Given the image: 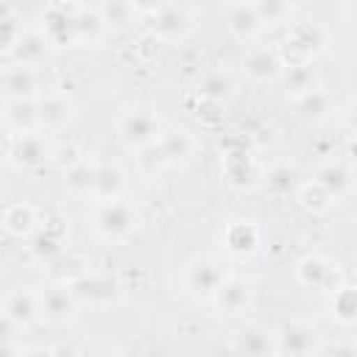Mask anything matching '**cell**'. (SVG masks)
I'll list each match as a JSON object with an SVG mask.
<instances>
[{"label": "cell", "instance_id": "ab89813d", "mask_svg": "<svg viewBox=\"0 0 357 357\" xmlns=\"http://www.w3.org/2000/svg\"><path fill=\"white\" fill-rule=\"evenodd\" d=\"M59 170H70V167H75L78 162H84V156H81V151L75 148V145H61V148H56L53 151V159H50Z\"/></svg>", "mask_w": 357, "mask_h": 357}, {"label": "cell", "instance_id": "52a82bcc", "mask_svg": "<svg viewBox=\"0 0 357 357\" xmlns=\"http://www.w3.org/2000/svg\"><path fill=\"white\" fill-rule=\"evenodd\" d=\"M321 47H324V31L315 22H301L290 31V36L279 53H282L284 67L287 64H310L321 53Z\"/></svg>", "mask_w": 357, "mask_h": 357}, {"label": "cell", "instance_id": "d6a6232c", "mask_svg": "<svg viewBox=\"0 0 357 357\" xmlns=\"http://www.w3.org/2000/svg\"><path fill=\"white\" fill-rule=\"evenodd\" d=\"M50 265V276L56 279V282H64V284H73L78 276H84L86 271H89V265H86V259L84 257H75V254H59L53 262H47Z\"/></svg>", "mask_w": 357, "mask_h": 357}, {"label": "cell", "instance_id": "ba28073f", "mask_svg": "<svg viewBox=\"0 0 357 357\" xmlns=\"http://www.w3.org/2000/svg\"><path fill=\"white\" fill-rule=\"evenodd\" d=\"M78 307L81 304H78L75 293L64 282H53L45 290H39V315H42V321H47L53 326L73 321V315H75Z\"/></svg>", "mask_w": 357, "mask_h": 357}, {"label": "cell", "instance_id": "b9f144b4", "mask_svg": "<svg viewBox=\"0 0 357 357\" xmlns=\"http://www.w3.org/2000/svg\"><path fill=\"white\" fill-rule=\"evenodd\" d=\"M20 33H22V28L17 31V17H14L11 11H6V14H3V53H6V56H8L11 47L17 45Z\"/></svg>", "mask_w": 357, "mask_h": 357}, {"label": "cell", "instance_id": "ffe728a7", "mask_svg": "<svg viewBox=\"0 0 357 357\" xmlns=\"http://www.w3.org/2000/svg\"><path fill=\"white\" fill-rule=\"evenodd\" d=\"M229 349L234 354H245V357H262V354H276V343L273 335L259 329V326H245L237 335H231Z\"/></svg>", "mask_w": 357, "mask_h": 357}, {"label": "cell", "instance_id": "9a60e30c", "mask_svg": "<svg viewBox=\"0 0 357 357\" xmlns=\"http://www.w3.org/2000/svg\"><path fill=\"white\" fill-rule=\"evenodd\" d=\"M36 109H39V128L42 131H59L73 117V103L61 92H42L36 98Z\"/></svg>", "mask_w": 357, "mask_h": 357}, {"label": "cell", "instance_id": "44dd1931", "mask_svg": "<svg viewBox=\"0 0 357 357\" xmlns=\"http://www.w3.org/2000/svg\"><path fill=\"white\" fill-rule=\"evenodd\" d=\"M223 173L229 178V184L237 187V190L254 187V181L259 178V167H257L254 156L245 153V151H229L223 156Z\"/></svg>", "mask_w": 357, "mask_h": 357}, {"label": "cell", "instance_id": "1f68e13d", "mask_svg": "<svg viewBox=\"0 0 357 357\" xmlns=\"http://www.w3.org/2000/svg\"><path fill=\"white\" fill-rule=\"evenodd\" d=\"M231 89H234L231 78H229L226 73H220V70H212V73H206V75L198 81V98L212 100V103L229 100V98H231Z\"/></svg>", "mask_w": 357, "mask_h": 357}, {"label": "cell", "instance_id": "6da1fadb", "mask_svg": "<svg viewBox=\"0 0 357 357\" xmlns=\"http://www.w3.org/2000/svg\"><path fill=\"white\" fill-rule=\"evenodd\" d=\"M139 226V212L134 209V204L123 201V198H114V201H98V209H95V231L103 237V240H126L137 231Z\"/></svg>", "mask_w": 357, "mask_h": 357}, {"label": "cell", "instance_id": "484cf974", "mask_svg": "<svg viewBox=\"0 0 357 357\" xmlns=\"http://www.w3.org/2000/svg\"><path fill=\"white\" fill-rule=\"evenodd\" d=\"M39 220H36V209L31 204H11L3 212V229L14 237H31L36 231Z\"/></svg>", "mask_w": 357, "mask_h": 357}, {"label": "cell", "instance_id": "7bdbcfd3", "mask_svg": "<svg viewBox=\"0 0 357 357\" xmlns=\"http://www.w3.org/2000/svg\"><path fill=\"white\" fill-rule=\"evenodd\" d=\"M318 351H321V354H335V357H340V354L357 357V343H354V340H351V343H329V346H318Z\"/></svg>", "mask_w": 357, "mask_h": 357}, {"label": "cell", "instance_id": "4316f807", "mask_svg": "<svg viewBox=\"0 0 357 357\" xmlns=\"http://www.w3.org/2000/svg\"><path fill=\"white\" fill-rule=\"evenodd\" d=\"M106 31V20L100 14V8H75V36L78 45H98L103 39Z\"/></svg>", "mask_w": 357, "mask_h": 357}, {"label": "cell", "instance_id": "60d3db41", "mask_svg": "<svg viewBox=\"0 0 357 357\" xmlns=\"http://www.w3.org/2000/svg\"><path fill=\"white\" fill-rule=\"evenodd\" d=\"M22 332V326L20 324H14L8 315H3L0 312V351L3 354H8L11 351V346H14V340H17V335Z\"/></svg>", "mask_w": 357, "mask_h": 357}, {"label": "cell", "instance_id": "7a4b0ae2", "mask_svg": "<svg viewBox=\"0 0 357 357\" xmlns=\"http://www.w3.org/2000/svg\"><path fill=\"white\" fill-rule=\"evenodd\" d=\"M226 279V268L218 257H195L187 268H184V290L195 298V301H215L220 284Z\"/></svg>", "mask_w": 357, "mask_h": 357}, {"label": "cell", "instance_id": "d4e9b609", "mask_svg": "<svg viewBox=\"0 0 357 357\" xmlns=\"http://www.w3.org/2000/svg\"><path fill=\"white\" fill-rule=\"evenodd\" d=\"M156 142H159V148H162L167 165H184V162L192 156V151H195V139H192L190 131H184V128H173V131L162 134Z\"/></svg>", "mask_w": 357, "mask_h": 357}, {"label": "cell", "instance_id": "603a6c76", "mask_svg": "<svg viewBox=\"0 0 357 357\" xmlns=\"http://www.w3.org/2000/svg\"><path fill=\"white\" fill-rule=\"evenodd\" d=\"M223 245L237 257H248L259 245V229L254 223H248V220H234L223 231Z\"/></svg>", "mask_w": 357, "mask_h": 357}, {"label": "cell", "instance_id": "5b68a950", "mask_svg": "<svg viewBox=\"0 0 357 357\" xmlns=\"http://www.w3.org/2000/svg\"><path fill=\"white\" fill-rule=\"evenodd\" d=\"M117 134H120L126 148L139 151V148H145V145H151L162 137L159 117L151 109H128L117 120Z\"/></svg>", "mask_w": 357, "mask_h": 357}, {"label": "cell", "instance_id": "e0dca14e", "mask_svg": "<svg viewBox=\"0 0 357 357\" xmlns=\"http://www.w3.org/2000/svg\"><path fill=\"white\" fill-rule=\"evenodd\" d=\"M3 123H6V131H8V134H31V131H42V128H39L36 98L6 100V106H3Z\"/></svg>", "mask_w": 357, "mask_h": 357}, {"label": "cell", "instance_id": "5bb4252c", "mask_svg": "<svg viewBox=\"0 0 357 357\" xmlns=\"http://www.w3.org/2000/svg\"><path fill=\"white\" fill-rule=\"evenodd\" d=\"M243 70L254 84H265L282 75L284 61H282V53L273 47H251L243 59Z\"/></svg>", "mask_w": 357, "mask_h": 357}, {"label": "cell", "instance_id": "277c9868", "mask_svg": "<svg viewBox=\"0 0 357 357\" xmlns=\"http://www.w3.org/2000/svg\"><path fill=\"white\" fill-rule=\"evenodd\" d=\"M70 290L75 293L78 304H84V307H109V304H114L123 296V284H120L117 276H112V273H92V271L78 276L70 284Z\"/></svg>", "mask_w": 357, "mask_h": 357}, {"label": "cell", "instance_id": "8fae6325", "mask_svg": "<svg viewBox=\"0 0 357 357\" xmlns=\"http://www.w3.org/2000/svg\"><path fill=\"white\" fill-rule=\"evenodd\" d=\"M42 33L50 39L53 47L78 45V36H75V8H67L61 3L50 6L42 14Z\"/></svg>", "mask_w": 357, "mask_h": 357}, {"label": "cell", "instance_id": "4dcf8cb0", "mask_svg": "<svg viewBox=\"0 0 357 357\" xmlns=\"http://www.w3.org/2000/svg\"><path fill=\"white\" fill-rule=\"evenodd\" d=\"M332 318L343 326H357V287L340 284L332 293Z\"/></svg>", "mask_w": 357, "mask_h": 357}, {"label": "cell", "instance_id": "7402d4cb", "mask_svg": "<svg viewBox=\"0 0 357 357\" xmlns=\"http://www.w3.org/2000/svg\"><path fill=\"white\" fill-rule=\"evenodd\" d=\"M3 315H8L14 324H20L22 329H28L39 315V293L31 290H14L6 296L3 301Z\"/></svg>", "mask_w": 357, "mask_h": 357}, {"label": "cell", "instance_id": "9c48e42d", "mask_svg": "<svg viewBox=\"0 0 357 357\" xmlns=\"http://www.w3.org/2000/svg\"><path fill=\"white\" fill-rule=\"evenodd\" d=\"M192 31V17L187 8L181 6H173V3H165L153 17H151V33L159 39V42H167V45H178L190 36Z\"/></svg>", "mask_w": 357, "mask_h": 357}, {"label": "cell", "instance_id": "3957f363", "mask_svg": "<svg viewBox=\"0 0 357 357\" xmlns=\"http://www.w3.org/2000/svg\"><path fill=\"white\" fill-rule=\"evenodd\" d=\"M6 156H8V165L17 167V170H36L47 159H53V148L45 139V134H39V131H31V134H8Z\"/></svg>", "mask_w": 357, "mask_h": 357}, {"label": "cell", "instance_id": "f6af8a7d", "mask_svg": "<svg viewBox=\"0 0 357 357\" xmlns=\"http://www.w3.org/2000/svg\"><path fill=\"white\" fill-rule=\"evenodd\" d=\"M346 126H349V128L357 134V98H354V100L346 106Z\"/></svg>", "mask_w": 357, "mask_h": 357}, {"label": "cell", "instance_id": "836d02e7", "mask_svg": "<svg viewBox=\"0 0 357 357\" xmlns=\"http://www.w3.org/2000/svg\"><path fill=\"white\" fill-rule=\"evenodd\" d=\"M315 181L324 184V187L329 190L332 198H340V195L351 187V173H349L346 165H340V162H329V165H324V167L318 170Z\"/></svg>", "mask_w": 357, "mask_h": 357}, {"label": "cell", "instance_id": "f35d334b", "mask_svg": "<svg viewBox=\"0 0 357 357\" xmlns=\"http://www.w3.org/2000/svg\"><path fill=\"white\" fill-rule=\"evenodd\" d=\"M137 153V167L145 173V176H153L156 170H162L167 162H165V153H162V148H159V142H151V145H145V148H139V151H134Z\"/></svg>", "mask_w": 357, "mask_h": 357}, {"label": "cell", "instance_id": "8992f818", "mask_svg": "<svg viewBox=\"0 0 357 357\" xmlns=\"http://www.w3.org/2000/svg\"><path fill=\"white\" fill-rule=\"evenodd\" d=\"M296 279L307 287V290H315V293H326L332 296L343 282H340V268L321 257V254H310L304 259L296 262Z\"/></svg>", "mask_w": 357, "mask_h": 357}, {"label": "cell", "instance_id": "83f0119b", "mask_svg": "<svg viewBox=\"0 0 357 357\" xmlns=\"http://www.w3.org/2000/svg\"><path fill=\"white\" fill-rule=\"evenodd\" d=\"M265 181H268L271 195H276V198H287V195L298 192V187H301L298 170H296V165H290V162H276L273 167H268Z\"/></svg>", "mask_w": 357, "mask_h": 357}, {"label": "cell", "instance_id": "d590c367", "mask_svg": "<svg viewBox=\"0 0 357 357\" xmlns=\"http://www.w3.org/2000/svg\"><path fill=\"white\" fill-rule=\"evenodd\" d=\"M100 14L106 20V28H114V31H126L131 22H134V6L128 0H106L100 6Z\"/></svg>", "mask_w": 357, "mask_h": 357}, {"label": "cell", "instance_id": "f546056e", "mask_svg": "<svg viewBox=\"0 0 357 357\" xmlns=\"http://www.w3.org/2000/svg\"><path fill=\"white\" fill-rule=\"evenodd\" d=\"M282 84H284V89L287 92H293L296 98L298 95H304V92H310V89H315V86H321L318 84V73H315V67H312V61L310 64H287L284 70H282Z\"/></svg>", "mask_w": 357, "mask_h": 357}, {"label": "cell", "instance_id": "4fadbf2b", "mask_svg": "<svg viewBox=\"0 0 357 357\" xmlns=\"http://www.w3.org/2000/svg\"><path fill=\"white\" fill-rule=\"evenodd\" d=\"M64 237H67V223L61 218H47L45 226L39 229V234L31 237V254L39 262H53L59 254H64Z\"/></svg>", "mask_w": 357, "mask_h": 357}, {"label": "cell", "instance_id": "ee69618b", "mask_svg": "<svg viewBox=\"0 0 357 357\" xmlns=\"http://www.w3.org/2000/svg\"><path fill=\"white\" fill-rule=\"evenodd\" d=\"M128 3L134 6V11H137V14L153 17V14H156V11H159V8H162L167 0H128Z\"/></svg>", "mask_w": 357, "mask_h": 357}, {"label": "cell", "instance_id": "d6986e66", "mask_svg": "<svg viewBox=\"0 0 357 357\" xmlns=\"http://www.w3.org/2000/svg\"><path fill=\"white\" fill-rule=\"evenodd\" d=\"M50 47H53V45H50V39H47L42 31H22L20 39H17V45L11 47L8 56H11L14 64L36 67V64L45 61V56H47Z\"/></svg>", "mask_w": 357, "mask_h": 357}, {"label": "cell", "instance_id": "74e56055", "mask_svg": "<svg viewBox=\"0 0 357 357\" xmlns=\"http://www.w3.org/2000/svg\"><path fill=\"white\" fill-rule=\"evenodd\" d=\"M251 3H254L257 14H259L262 25H279L290 14V3L287 0H251Z\"/></svg>", "mask_w": 357, "mask_h": 357}, {"label": "cell", "instance_id": "7c38bea8", "mask_svg": "<svg viewBox=\"0 0 357 357\" xmlns=\"http://www.w3.org/2000/svg\"><path fill=\"white\" fill-rule=\"evenodd\" d=\"M226 28H229V33L234 39L251 42V39L259 36V31L265 25H262V20H259V14H257L251 0H231L226 6Z\"/></svg>", "mask_w": 357, "mask_h": 357}, {"label": "cell", "instance_id": "ac0fdd59", "mask_svg": "<svg viewBox=\"0 0 357 357\" xmlns=\"http://www.w3.org/2000/svg\"><path fill=\"white\" fill-rule=\"evenodd\" d=\"M215 304L223 315H243L251 307V284L243 276H226L215 296Z\"/></svg>", "mask_w": 357, "mask_h": 357}, {"label": "cell", "instance_id": "cb8c5ba5", "mask_svg": "<svg viewBox=\"0 0 357 357\" xmlns=\"http://www.w3.org/2000/svg\"><path fill=\"white\" fill-rule=\"evenodd\" d=\"M296 112L304 123H324L332 114V95L321 86H315L296 98Z\"/></svg>", "mask_w": 357, "mask_h": 357}, {"label": "cell", "instance_id": "2e32d148", "mask_svg": "<svg viewBox=\"0 0 357 357\" xmlns=\"http://www.w3.org/2000/svg\"><path fill=\"white\" fill-rule=\"evenodd\" d=\"M3 95L6 100H25V98H39V78L33 67L25 64H11L3 70Z\"/></svg>", "mask_w": 357, "mask_h": 357}, {"label": "cell", "instance_id": "f1b7e54d", "mask_svg": "<svg viewBox=\"0 0 357 357\" xmlns=\"http://www.w3.org/2000/svg\"><path fill=\"white\" fill-rule=\"evenodd\" d=\"M123 187H126V178H123V170L117 165H98L92 198H98V201H114V198L123 195Z\"/></svg>", "mask_w": 357, "mask_h": 357}, {"label": "cell", "instance_id": "bcb514c9", "mask_svg": "<svg viewBox=\"0 0 357 357\" xmlns=\"http://www.w3.org/2000/svg\"><path fill=\"white\" fill-rule=\"evenodd\" d=\"M349 156H351V159H354V162H357V139H354V142H351V148H349Z\"/></svg>", "mask_w": 357, "mask_h": 357}, {"label": "cell", "instance_id": "30bf717a", "mask_svg": "<svg viewBox=\"0 0 357 357\" xmlns=\"http://www.w3.org/2000/svg\"><path fill=\"white\" fill-rule=\"evenodd\" d=\"M276 354H312L318 351V329L304 321H287L273 332Z\"/></svg>", "mask_w": 357, "mask_h": 357}, {"label": "cell", "instance_id": "8d00e7d4", "mask_svg": "<svg viewBox=\"0 0 357 357\" xmlns=\"http://www.w3.org/2000/svg\"><path fill=\"white\" fill-rule=\"evenodd\" d=\"M95 170H98V165H89L86 159L78 162L75 167H70V170H67V190H70L73 195H92Z\"/></svg>", "mask_w": 357, "mask_h": 357}, {"label": "cell", "instance_id": "e575fe53", "mask_svg": "<svg viewBox=\"0 0 357 357\" xmlns=\"http://www.w3.org/2000/svg\"><path fill=\"white\" fill-rule=\"evenodd\" d=\"M298 201H301V206H304L307 212L318 215V212H326L335 198L329 195V190H326L324 184L310 181V184H301V187H298Z\"/></svg>", "mask_w": 357, "mask_h": 357}]
</instances>
